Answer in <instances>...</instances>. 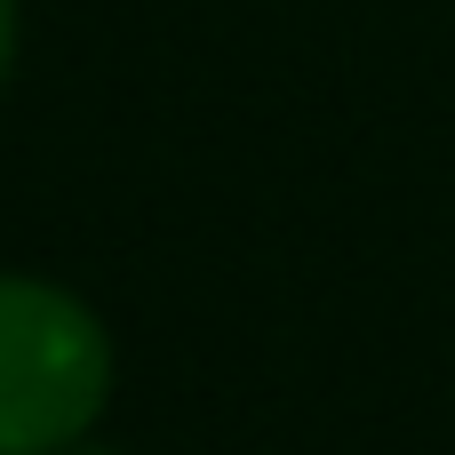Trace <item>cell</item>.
I'll list each match as a JSON object with an SVG mask.
<instances>
[{
    "mask_svg": "<svg viewBox=\"0 0 455 455\" xmlns=\"http://www.w3.org/2000/svg\"><path fill=\"white\" fill-rule=\"evenodd\" d=\"M120 384L104 312L48 280L0 272V455H64L96 440Z\"/></svg>",
    "mask_w": 455,
    "mask_h": 455,
    "instance_id": "6da1fadb",
    "label": "cell"
},
{
    "mask_svg": "<svg viewBox=\"0 0 455 455\" xmlns=\"http://www.w3.org/2000/svg\"><path fill=\"white\" fill-rule=\"evenodd\" d=\"M16 40H24V8L0 0V88H8V72H16Z\"/></svg>",
    "mask_w": 455,
    "mask_h": 455,
    "instance_id": "7a4b0ae2",
    "label": "cell"
},
{
    "mask_svg": "<svg viewBox=\"0 0 455 455\" xmlns=\"http://www.w3.org/2000/svg\"><path fill=\"white\" fill-rule=\"evenodd\" d=\"M64 455H120V448H96V440H80V448H64Z\"/></svg>",
    "mask_w": 455,
    "mask_h": 455,
    "instance_id": "3957f363",
    "label": "cell"
}]
</instances>
